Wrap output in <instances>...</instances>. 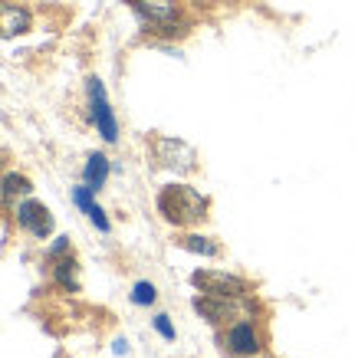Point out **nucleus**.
<instances>
[{"label": "nucleus", "mask_w": 355, "mask_h": 358, "mask_svg": "<svg viewBox=\"0 0 355 358\" xmlns=\"http://www.w3.org/2000/svg\"><path fill=\"white\" fill-rule=\"evenodd\" d=\"M0 17H4V36H20V33L30 30V10L27 7H17V3H4V10H0Z\"/></svg>", "instance_id": "9"}, {"label": "nucleus", "mask_w": 355, "mask_h": 358, "mask_svg": "<svg viewBox=\"0 0 355 358\" xmlns=\"http://www.w3.org/2000/svg\"><path fill=\"white\" fill-rule=\"evenodd\" d=\"M132 7L141 13V17H148L151 23H162V27H168V23L178 20V0H129Z\"/></svg>", "instance_id": "8"}, {"label": "nucleus", "mask_w": 355, "mask_h": 358, "mask_svg": "<svg viewBox=\"0 0 355 358\" xmlns=\"http://www.w3.org/2000/svg\"><path fill=\"white\" fill-rule=\"evenodd\" d=\"M155 329H158V336L168 338V342H174V326L168 315H155Z\"/></svg>", "instance_id": "16"}, {"label": "nucleus", "mask_w": 355, "mask_h": 358, "mask_svg": "<svg viewBox=\"0 0 355 358\" xmlns=\"http://www.w3.org/2000/svg\"><path fill=\"white\" fill-rule=\"evenodd\" d=\"M253 358H267V355H263V352H260V355H253Z\"/></svg>", "instance_id": "19"}, {"label": "nucleus", "mask_w": 355, "mask_h": 358, "mask_svg": "<svg viewBox=\"0 0 355 358\" xmlns=\"http://www.w3.org/2000/svg\"><path fill=\"white\" fill-rule=\"evenodd\" d=\"M148 148H151V155H155V162L162 164V168H168V171H174V174H191L194 168H197V152L181 138L155 135V138L148 141Z\"/></svg>", "instance_id": "2"}, {"label": "nucleus", "mask_w": 355, "mask_h": 358, "mask_svg": "<svg viewBox=\"0 0 355 358\" xmlns=\"http://www.w3.org/2000/svg\"><path fill=\"white\" fill-rule=\"evenodd\" d=\"M66 250H69V237H56V243L46 250V257H50V260H60Z\"/></svg>", "instance_id": "17"}, {"label": "nucleus", "mask_w": 355, "mask_h": 358, "mask_svg": "<svg viewBox=\"0 0 355 358\" xmlns=\"http://www.w3.org/2000/svg\"><path fill=\"white\" fill-rule=\"evenodd\" d=\"M53 280H56V286H63V289H69V293L79 289V276H76V260L73 257H60V260H56Z\"/></svg>", "instance_id": "12"}, {"label": "nucleus", "mask_w": 355, "mask_h": 358, "mask_svg": "<svg viewBox=\"0 0 355 358\" xmlns=\"http://www.w3.org/2000/svg\"><path fill=\"white\" fill-rule=\"evenodd\" d=\"M109 171H112V164H109L106 155H102V152L89 155V158H86V168H83V185H89L92 191H99V187L106 185Z\"/></svg>", "instance_id": "10"}, {"label": "nucleus", "mask_w": 355, "mask_h": 358, "mask_svg": "<svg viewBox=\"0 0 355 358\" xmlns=\"http://www.w3.org/2000/svg\"><path fill=\"white\" fill-rule=\"evenodd\" d=\"M194 309L204 315L207 322H227V319H247L250 306L244 299H227V296H207L201 293L194 299Z\"/></svg>", "instance_id": "6"}, {"label": "nucleus", "mask_w": 355, "mask_h": 358, "mask_svg": "<svg viewBox=\"0 0 355 358\" xmlns=\"http://www.w3.org/2000/svg\"><path fill=\"white\" fill-rule=\"evenodd\" d=\"M181 250L188 253H201V257H221V247H217L211 237H201V234H181V237L174 240Z\"/></svg>", "instance_id": "11"}, {"label": "nucleus", "mask_w": 355, "mask_h": 358, "mask_svg": "<svg viewBox=\"0 0 355 358\" xmlns=\"http://www.w3.org/2000/svg\"><path fill=\"white\" fill-rule=\"evenodd\" d=\"M158 214L174 227H191L207 217V197L188 185H168L158 194Z\"/></svg>", "instance_id": "1"}, {"label": "nucleus", "mask_w": 355, "mask_h": 358, "mask_svg": "<svg viewBox=\"0 0 355 358\" xmlns=\"http://www.w3.org/2000/svg\"><path fill=\"white\" fill-rule=\"evenodd\" d=\"M155 282H148V280H141V282H135L132 286V303L135 306H151L155 303Z\"/></svg>", "instance_id": "14"}, {"label": "nucleus", "mask_w": 355, "mask_h": 358, "mask_svg": "<svg viewBox=\"0 0 355 358\" xmlns=\"http://www.w3.org/2000/svg\"><path fill=\"white\" fill-rule=\"evenodd\" d=\"M221 345H224L230 355H237V358H253V355L263 352V338H260V332H257L253 322L240 319V322H234V326L221 336Z\"/></svg>", "instance_id": "5"}, {"label": "nucleus", "mask_w": 355, "mask_h": 358, "mask_svg": "<svg viewBox=\"0 0 355 358\" xmlns=\"http://www.w3.org/2000/svg\"><path fill=\"white\" fill-rule=\"evenodd\" d=\"M17 224L36 240H43L53 234V214H50L40 201H33V197H27V201L17 204Z\"/></svg>", "instance_id": "7"}, {"label": "nucleus", "mask_w": 355, "mask_h": 358, "mask_svg": "<svg viewBox=\"0 0 355 358\" xmlns=\"http://www.w3.org/2000/svg\"><path fill=\"white\" fill-rule=\"evenodd\" d=\"M86 89H89V109H92L96 131L112 145V141H118V122H116V115H112V106H109V99H106V86H102V79L92 76Z\"/></svg>", "instance_id": "4"}, {"label": "nucleus", "mask_w": 355, "mask_h": 358, "mask_svg": "<svg viewBox=\"0 0 355 358\" xmlns=\"http://www.w3.org/2000/svg\"><path fill=\"white\" fill-rule=\"evenodd\" d=\"M86 214H89V220H92V224H96V227L102 230V234H109V230H112V224H109V217H106V210H102L99 204H92V207L86 210Z\"/></svg>", "instance_id": "15"}, {"label": "nucleus", "mask_w": 355, "mask_h": 358, "mask_svg": "<svg viewBox=\"0 0 355 358\" xmlns=\"http://www.w3.org/2000/svg\"><path fill=\"white\" fill-rule=\"evenodd\" d=\"M118 352V355H125V352H129V342H125V338H116V345H112Z\"/></svg>", "instance_id": "18"}, {"label": "nucleus", "mask_w": 355, "mask_h": 358, "mask_svg": "<svg viewBox=\"0 0 355 358\" xmlns=\"http://www.w3.org/2000/svg\"><path fill=\"white\" fill-rule=\"evenodd\" d=\"M30 191H33V185L23 178V174H7V178H4V201H13V194L27 197Z\"/></svg>", "instance_id": "13"}, {"label": "nucleus", "mask_w": 355, "mask_h": 358, "mask_svg": "<svg viewBox=\"0 0 355 358\" xmlns=\"http://www.w3.org/2000/svg\"><path fill=\"white\" fill-rule=\"evenodd\" d=\"M191 282L207 296H227V299H247L250 296V282L234 276V273H221V270H197L191 276Z\"/></svg>", "instance_id": "3"}]
</instances>
